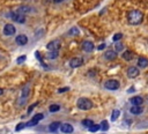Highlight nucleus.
<instances>
[{"mask_svg":"<svg viewBox=\"0 0 148 134\" xmlns=\"http://www.w3.org/2000/svg\"><path fill=\"white\" fill-rule=\"evenodd\" d=\"M127 20H128V23L132 24V25H138L142 22L143 20V13L141 10H138V9H134V10H131L127 15Z\"/></svg>","mask_w":148,"mask_h":134,"instance_id":"obj_1","label":"nucleus"},{"mask_svg":"<svg viewBox=\"0 0 148 134\" xmlns=\"http://www.w3.org/2000/svg\"><path fill=\"white\" fill-rule=\"evenodd\" d=\"M76 106L82 111H88L92 107V102L86 97H80L76 102Z\"/></svg>","mask_w":148,"mask_h":134,"instance_id":"obj_2","label":"nucleus"},{"mask_svg":"<svg viewBox=\"0 0 148 134\" xmlns=\"http://www.w3.org/2000/svg\"><path fill=\"white\" fill-rule=\"evenodd\" d=\"M119 85H120L119 82L117 80H114V79H110V80H106L104 82V88L108 89V90H111V91L119 89Z\"/></svg>","mask_w":148,"mask_h":134,"instance_id":"obj_3","label":"nucleus"},{"mask_svg":"<svg viewBox=\"0 0 148 134\" xmlns=\"http://www.w3.org/2000/svg\"><path fill=\"white\" fill-rule=\"evenodd\" d=\"M60 46H61V42L59 39H53L46 44L47 51H59Z\"/></svg>","mask_w":148,"mask_h":134,"instance_id":"obj_4","label":"nucleus"},{"mask_svg":"<svg viewBox=\"0 0 148 134\" xmlns=\"http://www.w3.org/2000/svg\"><path fill=\"white\" fill-rule=\"evenodd\" d=\"M9 16L13 21H15L17 23H24L25 22V16L23 14H20L18 12H10Z\"/></svg>","mask_w":148,"mask_h":134,"instance_id":"obj_5","label":"nucleus"},{"mask_svg":"<svg viewBox=\"0 0 148 134\" xmlns=\"http://www.w3.org/2000/svg\"><path fill=\"white\" fill-rule=\"evenodd\" d=\"M29 94H30V87H29V85H25V87L22 89V92H21V96H20V99H18L20 105H22V104L28 99Z\"/></svg>","mask_w":148,"mask_h":134,"instance_id":"obj_6","label":"nucleus"},{"mask_svg":"<svg viewBox=\"0 0 148 134\" xmlns=\"http://www.w3.org/2000/svg\"><path fill=\"white\" fill-rule=\"evenodd\" d=\"M81 47H82V50H83L84 52L90 53V52H92V50L95 49V45H94V43L90 42V40H84V42L82 43Z\"/></svg>","mask_w":148,"mask_h":134,"instance_id":"obj_7","label":"nucleus"},{"mask_svg":"<svg viewBox=\"0 0 148 134\" xmlns=\"http://www.w3.org/2000/svg\"><path fill=\"white\" fill-rule=\"evenodd\" d=\"M15 32H16V29H15V27H14L13 24H10V23L5 24V27H3V34H5L6 36H12V35H14Z\"/></svg>","mask_w":148,"mask_h":134,"instance_id":"obj_8","label":"nucleus"},{"mask_svg":"<svg viewBox=\"0 0 148 134\" xmlns=\"http://www.w3.org/2000/svg\"><path fill=\"white\" fill-rule=\"evenodd\" d=\"M82 64H83V59L80 58V57H75V58H73V59L69 60V66H71L72 68H77V67H80Z\"/></svg>","mask_w":148,"mask_h":134,"instance_id":"obj_9","label":"nucleus"},{"mask_svg":"<svg viewBox=\"0 0 148 134\" xmlns=\"http://www.w3.org/2000/svg\"><path fill=\"white\" fill-rule=\"evenodd\" d=\"M139 68L135 67V66H131L128 69H127V76L130 79H135L138 75H139Z\"/></svg>","mask_w":148,"mask_h":134,"instance_id":"obj_10","label":"nucleus"},{"mask_svg":"<svg viewBox=\"0 0 148 134\" xmlns=\"http://www.w3.org/2000/svg\"><path fill=\"white\" fill-rule=\"evenodd\" d=\"M59 128H60V131L62 133H66V134H71L74 131V128H73V126L71 124H60Z\"/></svg>","mask_w":148,"mask_h":134,"instance_id":"obj_11","label":"nucleus"},{"mask_svg":"<svg viewBox=\"0 0 148 134\" xmlns=\"http://www.w3.org/2000/svg\"><path fill=\"white\" fill-rule=\"evenodd\" d=\"M15 42H16L17 45L23 46V45H25V44L28 43V37H27L25 35H18V36H16Z\"/></svg>","mask_w":148,"mask_h":134,"instance_id":"obj_12","label":"nucleus"},{"mask_svg":"<svg viewBox=\"0 0 148 134\" xmlns=\"http://www.w3.org/2000/svg\"><path fill=\"white\" fill-rule=\"evenodd\" d=\"M130 103L132 105H142L143 104V98L141 96H133L130 98Z\"/></svg>","mask_w":148,"mask_h":134,"instance_id":"obj_13","label":"nucleus"},{"mask_svg":"<svg viewBox=\"0 0 148 134\" xmlns=\"http://www.w3.org/2000/svg\"><path fill=\"white\" fill-rule=\"evenodd\" d=\"M104 58L106 60H114L117 58V52L114 50H108L105 53H104Z\"/></svg>","mask_w":148,"mask_h":134,"instance_id":"obj_14","label":"nucleus"},{"mask_svg":"<svg viewBox=\"0 0 148 134\" xmlns=\"http://www.w3.org/2000/svg\"><path fill=\"white\" fill-rule=\"evenodd\" d=\"M130 112L132 114H135V116L136 114H141L143 112V107L141 105H132L131 109H130Z\"/></svg>","mask_w":148,"mask_h":134,"instance_id":"obj_15","label":"nucleus"},{"mask_svg":"<svg viewBox=\"0 0 148 134\" xmlns=\"http://www.w3.org/2000/svg\"><path fill=\"white\" fill-rule=\"evenodd\" d=\"M16 12H18L20 14H28V13H31L32 12V8L31 7H29V6H21V7H18V9L16 10Z\"/></svg>","mask_w":148,"mask_h":134,"instance_id":"obj_16","label":"nucleus"},{"mask_svg":"<svg viewBox=\"0 0 148 134\" xmlns=\"http://www.w3.org/2000/svg\"><path fill=\"white\" fill-rule=\"evenodd\" d=\"M59 127H60V122L59 121H54V122H51L49 125V131L52 132V133H56Z\"/></svg>","mask_w":148,"mask_h":134,"instance_id":"obj_17","label":"nucleus"},{"mask_svg":"<svg viewBox=\"0 0 148 134\" xmlns=\"http://www.w3.org/2000/svg\"><path fill=\"white\" fill-rule=\"evenodd\" d=\"M138 66L141 67V68L147 67V66H148V59L145 58V57H140V58L138 59Z\"/></svg>","mask_w":148,"mask_h":134,"instance_id":"obj_18","label":"nucleus"},{"mask_svg":"<svg viewBox=\"0 0 148 134\" xmlns=\"http://www.w3.org/2000/svg\"><path fill=\"white\" fill-rule=\"evenodd\" d=\"M133 57H134V53L132 52V51H130V50H127V51H125L124 53H123V58L125 59V60H132L133 59Z\"/></svg>","mask_w":148,"mask_h":134,"instance_id":"obj_19","label":"nucleus"},{"mask_svg":"<svg viewBox=\"0 0 148 134\" xmlns=\"http://www.w3.org/2000/svg\"><path fill=\"white\" fill-rule=\"evenodd\" d=\"M120 116V110H113L112 111V113H111V117H110V119H111V121H116L117 119H118V117Z\"/></svg>","mask_w":148,"mask_h":134,"instance_id":"obj_20","label":"nucleus"},{"mask_svg":"<svg viewBox=\"0 0 148 134\" xmlns=\"http://www.w3.org/2000/svg\"><path fill=\"white\" fill-rule=\"evenodd\" d=\"M44 118V114L43 113H36L30 120H32V121H36V122H38V121H40L42 119Z\"/></svg>","mask_w":148,"mask_h":134,"instance_id":"obj_21","label":"nucleus"},{"mask_svg":"<svg viewBox=\"0 0 148 134\" xmlns=\"http://www.w3.org/2000/svg\"><path fill=\"white\" fill-rule=\"evenodd\" d=\"M79 34H80V30H79L76 27L71 28V29H69V31H68V35H71V36H77Z\"/></svg>","mask_w":148,"mask_h":134,"instance_id":"obj_22","label":"nucleus"},{"mask_svg":"<svg viewBox=\"0 0 148 134\" xmlns=\"http://www.w3.org/2000/svg\"><path fill=\"white\" fill-rule=\"evenodd\" d=\"M92 124H94V121H92L91 119H83V120H82V126H83V127L89 128Z\"/></svg>","mask_w":148,"mask_h":134,"instance_id":"obj_23","label":"nucleus"},{"mask_svg":"<svg viewBox=\"0 0 148 134\" xmlns=\"http://www.w3.org/2000/svg\"><path fill=\"white\" fill-rule=\"evenodd\" d=\"M99 128H102L103 132H106V131L109 129V122H108L106 120H103L102 124L99 125Z\"/></svg>","mask_w":148,"mask_h":134,"instance_id":"obj_24","label":"nucleus"},{"mask_svg":"<svg viewBox=\"0 0 148 134\" xmlns=\"http://www.w3.org/2000/svg\"><path fill=\"white\" fill-rule=\"evenodd\" d=\"M58 57V51H49V53H47V58L49 59H56Z\"/></svg>","mask_w":148,"mask_h":134,"instance_id":"obj_25","label":"nucleus"},{"mask_svg":"<svg viewBox=\"0 0 148 134\" xmlns=\"http://www.w3.org/2000/svg\"><path fill=\"white\" fill-rule=\"evenodd\" d=\"M60 110V106L58 105V104H52V105H50V107H49V111L50 112H57V111H59Z\"/></svg>","mask_w":148,"mask_h":134,"instance_id":"obj_26","label":"nucleus"},{"mask_svg":"<svg viewBox=\"0 0 148 134\" xmlns=\"http://www.w3.org/2000/svg\"><path fill=\"white\" fill-rule=\"evenodd\" d=\"M116 52H120V51H123L124 50V44L123 43H118V42H116Z\"/></svg>","mask_w":148,"mask_h":134,"instance_id":"obj_27","label":"nucleus"},{"mask_svg":"<svg viewBox=\"0 0 148 134\" xmlns=\"http://www.w3.org/2000/svg\"><path fill=\"white\" fill-rule=\"evenodd\" d=\"M121 37H123V34H120V32L114 34L113 37H112V40H113V42H119V40L121 39Z\"/></svg>","mask_w":148,"mask_h":134,"instance_id":"obj_28","label":"nucleus"},{"mask_svg":"<svg viewBox=\"0 0 148 134\" xmlns=\"http://www.w3.org/2000/svg\"><path fill=\"white\" fill-rule=\"evenodd\" d=\"M98 129H99V125H96V124H92V125L89 127V132H92V133L97 132Z\"/></svg>","mask_w":148,"mask_h":134,"instance_id":"obj_29","label":"nucleus"},{"mask_svg":"<svg viewBox=\"0 0 148 134\" xmlns=\"http://www.w3.org/2000/svg\"><path fill=\"white\" fill-rule=\"evenodd\" d=\"M24 127H25V124H23V122H20V124H17V125H16V127H15V131H16V132H18V131L23 129Z\"/></svg>","mask_w":148,"mask_h":134,"instance_id":"obj_30","label":"nucleus"},{"mask_svg":"<svg viewBox=\"0 0 148 134\" xmlns=\"http://www.w3.org/2000/svg\"><path fill=\"white\" fill-rule=\"evenodd\" d=\"M25 58H27L25 55H21V57H18V59L16 60V62H17V64H22V62L25 60Z\"/></svg>","mask_w":148,"mask_h":134,"instance_id":"obj_31","label":"nucleus"},{"mask_svg":"<svg viewBox=\"0 0 148 134\" xmlns=\"http://www.w3.org/2000/svg\"><path fill=\"white\" fill-rule=\"evenodd\" d=\"M37 104H38V103H34L32 105H30V106L28 107V113H31V111H32V110H34V109L37 106Z\"/></svg>","mask_w":148,"mask_h":134,"instance_id":"obj_32","label":"nucleus"},{"mask_svg":"<svg viewBox=\"0 0 148 134\" xmlns=\"http://www.w3.org/2000/svg\"><path fill=\"white\" fill-rule=\"evenodd\" d=\"M105 47V44H101V45H98V47H97V50H103Z\"/></svg>","mask_w":148,"mask_h":134,"instance_id":"obj_33","label":"nucleus"},{"mask_svg":"<svg viewBox=\"0 0 148 134\" xmlns=\"http://www.w3.org/2000/svg\"><path fill=\"white\" fill-rule=\"evenodd\" d=\"M67 90H68V88H61V89H59L58 91H59V92H65V91H67Z\"/></svg>","mask_w":148,"mask_h":134,"instance_id":"obj_34","label":"nucleus"},{"mask_svg":"<svg viewBox=\"0 0 148 134\" xmlns=\"http://www.w3.org/2000/svg\"><path fill=\"white\" fill-rule=\"evenodd\" d=\"M64 0H53V2H56V3H60V2H62Z\"/></svg>","mask_w":148,"mask_h":134,"instance_id":"obj_35","label":"nucleus"},{"mask_svg":"<svg viewBox=\"0 0 148 134\" xmlns=\"http://www.w3.org/2000/svg\"><path fill=\"white\" fill-rule=\"evenodd\" d=\"M2 94H3V89H2V88H0V96H1Z\"/></svg>","mask_w":148,"mask_h":134,"instance_id":"obj_36","label":"nucleus"}]
</instances>
